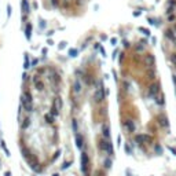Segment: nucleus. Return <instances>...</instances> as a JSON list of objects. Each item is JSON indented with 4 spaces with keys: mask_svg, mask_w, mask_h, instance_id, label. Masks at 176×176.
I'll use <instances>...</instances> for the list:
<instances>
[{
    "mask_svg": "<svg viewBox=\"0 0 176 176\" xmlns=\"http://www.w3.org/2000/svg\"><path fill=\"white\" fill-rule=\"evenodd\" d=\"M118 102L131 147L146 160L162 155L171 136V118L157 55L146 41L128 44L121 54Z\"/></svg>",
    "mask_w": 176,
    "mask_h": 176,
    "instance_id": "1",
    "label": "nucleus"
},
{
    "mask_svg": "<svg viewBox=\"0 0 176 176\" xmlns=\"http://www.w3.org/2000/svg\"><path fill=\"white\" fill-rule=\"evenodd\" d=\"M161 48L164 62L172 83L176 106V0H169L165 10V26L162 29Z\"/></svg>",
    "mask_w": 176,
    "mask_h": 176,
    "instance_id": "2",
    "label": "nucleus"
}]
</instances>
